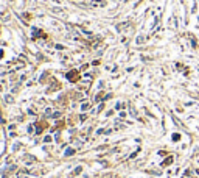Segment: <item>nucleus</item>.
I'll return each instance as SVG.
<instances>
[{
    "instance_id": "obj_5",
    "label": "nucleus",
    "mask_w": 199,
    "mask_h": 178,
    "mask_svg": "<svg viewBox=\"0 0 199 178\" xmlns=\"http://www.w3.org/2000/svg\"><path fill=\"white\" fill-rule=\"evenodd\" d=\"M5 100H6V102H8V103H13V102H14V98H13V96H6V97H5Z\"/></svg>"
},
{
    "instance_id": "obj_8",
    "label": "nucleus",
    "mask_w": 199,
    "mask_h": 178,
    "mask_svg": "<svg viewBox=\"0 0 199 178\" xmlns=\"http://www.w3.org/2000/svg\"><path fill=\"white\" fill-rule=\"evenodd\" d=\"M129 111H131V114H132V117H137V113H135V109H134V108H131Z\"/></svg>"
},
{
    "instance_id": "obj_10",
    "label": "nucleus",
    "mask_w": 199,
    "mask_h": 178,
    "mask_svg": "<svg viewBox=\"0 0 199 178\" xmlns=\"http://www.w3.org/2000/svg\"><path fill=\"white\" fill-rule=\"evenodd\" d=\"M44 142H47V144H48V142H52V136H47L45 139H44Z\"/></svg>"
},
{
    "instance_id": "obj_11",
    "label": "nucleus",
    "mask_w": 199,
    "mask_h": 178,
    "mask_svg": "<svg viewBox=\"0 0 199 178\" xmlns=\"http://www.w3.org/2000/svg\"><path fill=\"white\" fill-rule=\"evenodd\" d=\"M53 117H54V119H58V117H61V113H54V114H53Z\"/></svg>"
},
{
    "instance_id": "obj_4",
    "label": "nucleus",
    "mask_w": 199,
    "mask_h": 178,
    "mask_svg": "<svg viewBox=\"0 0 199 178\" xmlns=\"http://www.w3.org/2000/svg\"><path fill=\"white\" fill-rule=\"evenodd\" d=\"M135 42H137V44H143V42H145V38H143V36H139V38L135 39Z\"/></svg>"
},
{
    "instance_id": "obj_12",
    "label": "nucleus",
    "mask_w": 199,
    "mask_h": 178,
    "mask_svg": "<svg viewBox=\"0 0 199 178\" xmlns=\"http://www.w3.org/2000/svg\"><path fill=\"white\" fill-rule=\"evenodd\" d=\"M33 128H34V127L30 125V127H28V133H33Z\"/></svg>"
},
{
    "instance_id": "obj_9",
    "label": "nucleus",
    "mask_w": 199,
    "mask_h": 178,
    "mask_svg": "<svg viewBox=\"0 0 199 178\" xmlns=\"http://www.w3.org/2000/svg\"><path fill=\"white\" fill-rule=\"evenodd\" d=\"M53 13H62V9H59V8H52Z\"/></svg>"
},
{
    "instance_id": "obj_3",
    "label": "nucleus",
    "mask_w": 199,
    "mask_h": 178,
    "mask_svg": "<svg viewBox=\"0 0 199 178\" xmlns=\"http://www.w3.org/2000/svg\"><path fill=\"white\" fill-rule=\"evenodd\" d=\"M67 77H69V80H70V81H75V80H76V72H70V74H69Z\"/></svg>"
},
{
    "instance_id": "obj_1",
    "label": "nucleus",
    "mask_w": 199,
    "mask_h": 178,
    "mask_svg": "<svg viewBox=\"0 0 199 178\" xmlns=\"http://www.w3.org/2000/svg\"><path fill=\"white\" fill-rule=\"evenodd\" d=\"M92 7H104V2H103V0H93Z\"/></svg>"
},
{
    "instance_id": "obj_2",
    "label": "nucleus",
    "mask_w": 199,
    "mask_h": 178,
    "mask_svg": "<svg viewBox=\"0 0 199 178\" xmlns=\"http://www.w3.org/2000/svg\"><path fill=\"white\" fill-rule=\"evenodd\" d=\"M128 25H129V22H123V24H118V25H117V30L121 31V30H125Z\"/></svg>"
},
{
    "instance_id": "obj_6",
    "label": "nucleus",
    "mask_w": 199,
    "mask_h": 178,
    "mask_svg": "<svg viewBox=\"0 0 199 178\" xmlns=\"http://www.w3.org/2000/svg\"><path fill=\"white\" fill-rule=\"evenodd\" d=\"M75 153V150H72V148H69L67 152H65V156H70V155H73Z\"/></svg>"
},
{
    "instance_id": "obj_7",
    "label": "nucleus",
    "mask_w": 199,
    "mask_h": 178,
    "mask_svg": "<svg viewBox=\"0 0 199 178\" xmlns=\"http://www.w3.org/2000/svg\"><path fill=\"white\" fill-rule=\"evenodd\" d=\"M89 106H90L89 103H82V106H81V108H82V111H86V109H89Z\"/></svg>"
}]
</instances>
